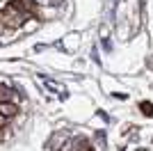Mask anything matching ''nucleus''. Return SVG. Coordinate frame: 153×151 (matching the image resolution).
<instances>
[{"mask_svg": "<svg viewBox=\"0 0 153 151\" xmlns=\"http://www.w3.org/2000/svg\"><path fill=\"white\" fill-rule=\"evenodd\" d=\"M30 16V14H25L21 7H16L12 2V5H7L2 12H0V23L5 25V28H21V25L25 23V19Z\"/></svg>", "mask_w": 153, "mask_h": 151, "instance_id": "f257e3e1", "label": "nucleus"}, {"mask_svg": "<svg viewBox=\"0 0 153 151\" xmlns=\"http://www.w3.org/2000/svg\"><path fill=\"white\" fill-rule=\"evenodd\" d=\"M34 2H46V0H34Z\"/></svg>", "mask_w": 153, "mask_h": 151, "instance_id": "20e7f679", "label": "nucleus"}, {"mask_svg": "<svg viewBox=\"0 0 153 151\" xmlns=\"http://www.w3.org/2000/svg\"><path fill=\"white\" fill-rule=\"evenodd\" d=\"M2 30H5V25H2V23H0V32H2Z\"/></svg>", "mask_w": 153, "mask_h": 151, "instance_id": "7ed1b4c3", "label": "nucleus"}, {"mask_svg": "<svg viewBox=\"0 0 153 151\" xmlns=\"http://www.w3.org/2000/svg\"><path fill=\"white\" fill-rule=\"evenodd\" d=\"M19 112V108H16V103H12V101H0V114L2 117H14V114Z\"/></svg>", "mask_w": 153, "mask_h": 151, "instance_id": "f03ea898", "label": "nucleus"}]
</instances>
